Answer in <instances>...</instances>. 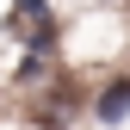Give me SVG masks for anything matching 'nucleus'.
Instances as JSON below:
<instances>
[{"mask_svg": "<svg viewBox=\"0 0 130 130\" xmlns=\"http://www.w3.org/2000/svg\"><path fill=\"white\" fill-rule=\"evenodd\" d=\"M93 118H99V124H118V118H130V74L105 80V87L93 93Z\"/></svg>", "mask_w": 130, "mask_h": 130, "instance_id": "nucleus-1", "label": "nucleus"}]
</instances>
